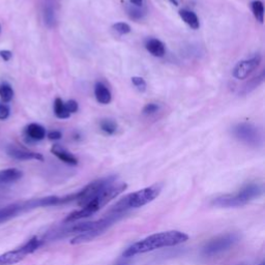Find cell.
<instances>
[{
	"mask_svg": "<svg viewBox=\"0 0 265 265\" xmlns=\"http://www.w3.org/2000/svg\"><path fill=\"white\" fill-rule=\"evenodd\" d=\"M126 11L129 16L134 20H140L143 17L146 15V10L142 8V6H136L133 4H130L126 7Z\"/></svg>",
	"mask_w": 265,
	"mask_h": 265,
	"instance_id": "21",
	"label": "cell"
},
{
	"mask_svg": "<svg viewBox=\"0 0 265 265\" xmlns=\"http://www.w3.org/2000/svg\"><path fill=\"white\" fill-rule=\"evenodd\" d=\"M0 30H1V26H0Z\"/></svg>",
	"mask_w": 265,
	"mask_h": 265,
	"instance_id": "36",
	"label": "cell"
},
{
	"mask_svg": "<svg viewBox=\"0 0 265 265\" xmlns=\"http://www.w3.org/2000/svg\"><path fill=\"white\" fill-rule=\"evenodd\" d=\"M13 56V53L8 50H1L0 51V57H1L4 61H10Z\"/></svg>",
	"mask_w": 265,
	"mask_h": 265,
	"instance_id": "31",
	"label": "cell"
},
{
	"mask_svg": "<svg viewBox=\"0 0 265 265\" xmlns=\"http://www.w3.org/2000/svg\"><path fill=\"white\" fill-rule=\"evenodd\" d=\"M112 28L118 32L119 34H122V36H123V34H127L131 32V26L127 23H124V22H118V23H115Z\"/></svg>",
	"mask_w": 265,
	"mask_h": 265,
	"instance_id": "25",
	"label": "cell"
},
{
	"mask_svg": "<svg viewBox=\"0 0 265 265\" xmlns=\"http://www.w3.org/2000/svg\"><path fill=\"white\" fill-rule=\"evenodd\" d=\"M61 137H62V134H61V132H59V131H52L48 134V138L50 140H53V141L61 139Z\"/></svg>",
	"mask_w": 265,
	"mask_h": 265,
	"instance_id": "30",
	"label": "cell"
},
{
	"mask_svg": "<svg viewBox=\"0 0 265 265\" xmlns=\"http://www.w3.org/2000/svg\"><path fill=\"white\" fill-rule=\"evenodd\" d=\"M130 4H133L136 6H142L143 0H130Z\"/></svg>",
	"mask_w": 265,
	"mask_h": 265,
	"instance_id": "32",
	"label": "cell"
},
{
	"mask_svg": "<svg viewBox=\"0 0 265 265\" xmlns=\"http://www.w3.org/2000/svg\"><path fill=\"white\" fill-rule=\"evenodd\" d=\"M100 126L102 132H105L108 135L115 134L117 130V124L115 122L111 121V119H102L100 123Z\"/></svg>",
	"mask_w": 265,
	"mask_h": 265,
	"instance_id": "23",
	"label": "cell"
},
{
	"mask_svg": "<svg viewBox=\"0 0 265 265\" xmlns=\"http://www.w3.org/2000/svg\"><path fill=\"white\" fill-rule=\"evenodd\" d=\"M14 90L11 85L6 83L0 85V99L3 102H8L13 100Z\"/></svg>",
	"mask_w": 265,
	"mask_h": 265,
	"instance_id": "22",
	"label": "cell"
},
{
	"mask_svg": "<svg viewBox=\"0 0 265 265\" xmlns=\"http://www.w3.org/2000/svg\"><path fill=\"white\" fill-rule=\"evenodd\" d=\"M263 193V187L259 183H249L245 185L236 194H228L217 197L212 200V205L217 207H239L245 205L252 200L259 198Z\"/></svg>",
	"mask_w": 265,
	"mask_h": 265,
	"instance_id": "4",
	"label": "cell"
},
{
	"mask_svg": "<svg viewBox=\"0 0 265 265\" xmlns=\"http://www.w3.org/2000/svg\"><path fill=\"white\" fill-rule=\"evenodd\" d=\"M116 179L117 177L114 175L98 179V181L92 182L85 187H83L81 191L72 194L71 199L72 201H77L79 206L82 207L84 205H86L89 201H91L93 198L97 197L107 185L116 182Z\"/></svg>",
	"mask_w": 265,
	"mask_h": 265,
	"instance_id": "5",
	"label": "cell"
},
{
	"mask_svg": "<svg viewBox=\"0 0 265 265\" xmlns=\"http://www.w3.org/2000/svg\"><path fill=\"white\" fill-rule=\"evenodd\" d=\"M51 152L53 153L55 157H57L59 160H61L63 163L72 165V166H76L78 165V159H77L74 155L70 151L65 150L62 146L58 144H54L52 148H51Z\"/></svg>",
	"mask_w": 265,
	"mask_h": 265,
	"instance_id": "11",
	"label": "cell"
},
{
	"mask_svg": "<svg viewBox=\"0 0 265 265\" xmlns=\"http://www.w3.org/2000/svg\"><path fill=\"white\" fill-rule=\"evenodd\" d=\"M145 48L148 51V52L155 57H163L165 55V45L163 41L157 39H150L146 41L145 44Z\"/></svg>",
	"mask_w": 265,
	"mask_h": 265,
	"instance_id": "15",
	"label": "cell"
},
{
	"mask_svg": "<svg viewBox=\"0 0 265 265\" xmlns=\"http://www.w3.org/2000/svg\"><path fill=\"white\" fill-rule=\"evenodd\" d=\"M187 239H189V236L182 231H177V230L156 233L145 237L142 241L137 242L127 247L123 252L122 256L124 258L134 257L136 255L152 252L162 249V247L174 246L183 244Z\"/></svg>",
	"mask_w": 265,
	"mask_h": 265,
	"instance_id": "1",
	"label": "cell"
},
{
	"mask_svg": "<svg viewBox=\"0 0 265 265\" xmlns=\"http://www.w3.org/2000/svg\"><path fill=\"white\" fill-rule=\"evenodd\" d=\"M126 186L127 185L124 183L116 182L107 185L97 197L89 201L86 205H84L80 209L70 213V215L65 218L64 223H76V222L80 220L86 219L92 215H95L96 212H98L102 207H104L110 201H112L122 193H123Z\"/></svg>",
	"mask_w": 265,
	"mask_h": 265,
	"instance_id": "2",
	"label": "cell"
},
{
	"mask_svg": "<svg viewBox=\"0 0 265 265\" xmlns=\"http://www.w3.org/2000/svg\"><path fill=\"white\" fill-rule=\"evenodd\" d=\"M7 155L15 160L19 161H30V160H36V161H44V157L41 153L29 151L24 148H18L11 146L7 148Z\"/></svg>",
	"mask_w": 265,
	"mask_h": 265,
	"instance_id": "10",
	"label": "cell"
},
{
	"mask_svg": "<svg viewBox=\"0 0 265 265\" xmlns=\"http://www.w3.org/2000/svg\"><path fill=\"white\" fill-rule=\"evenodd\" d=\"M233 135L239 141L250 145V146L258 147L262 143V137L258 127L252 123L243 122L237 124L233 129Z\"/></svg>",
	"mask_w": 265,
	"mask_h": 265,
	"instance_id": "8",
	"label": "cell"
},
{
	"mask_svg": "<svg viewBox=\"0 0 265 265\" xmlns=\"http://www.w3.org/2000/svg\"><path fill=\"white\" fill-rule=\"evenodd\" d=\"M264 79H265L264 72H262L259 76L255 77V78L251 79L249 82H246L243 86V89L241 90V93H242V95H246V93H250L251 91H253L254 89H256L258 86H260V85L263 83Z\"/></svg>",
	"mask_w": 265,
	"mask_h": 265,
	"instance_id": "18",
	"label": "cell"
},
{
	"mask_svg": "<svg viewBox=\"0 0 265 265\" xmlns=\"http://www.w3.org/2000/svg\"><path fill=\"white\" fill-rule=\"evenodd\" d=\"M178 14L179 17L183 19V21L189 25L192 29H198L200 27L198 17L194 12L189 10H181Z\"/></svg>",
	"mask_w": 265,
	"mask_h": 265,
	"instance_id": "17",
	"label": "cell"
},
{
	"mask_svg": "<svg viewBox=\"0 0 265 265\" xmlns=\"http://www.w3.org/2000/svg\"><path fill=\"white\" fill-rule=\"evenodd\" d=\"M64 106L67 110V112L72 114V113H76L77 111L79 110V105H78V102H77L75 100H70V101H67L66 102H64Z\"/></svg>",
	"mask_w": 265,
	"mask_h": 265,
	"instance_id": "27",
	"label": "cell"
},
{
	"mask_svg": "<svg viewBox=\"0 0 265 265\" xmlns=\"http://www.w3.org/2000/svg\"><path fill=\"white\" fill-rule=\"evenodd\" d=\"M22 205L21 203H14L11 205L0 209V223L5 222L7 220H11L12 218L18 216L20 212H22Z\"/></svg>",
	"mask_w": 265,
	"mask_h": 265,
	"instance_id": "14",
	"label": "cell"
},
{
	"mask_svg": "<svg viewBox=\"0 0 265 265\" xmlns=\"http://www.w3.org/2000/svg\"><path fill=\"white\" fill-rule=\"evenodd\" d=\"M252 12L254 14L255 19L259 21L260 23H263L264 21V4L261 0H255L251 4Z\"/></svg>",
	"mask_w": 265,
	"mask_h": 265,
	"instance_id": "20",
	"label": "cell"
},
{
	"mask_svg": "<svg viewBox=\"0 0 265 265\" xmlns=\"http://www.w3.org/2000/svg\"><path fill=\"white\" fill-rule=\"evenodd\" d=\"M160 109V107L157 104H153V102H150V104H147L145 106L142 110V113L144 115H151L153 113L158 112V110Z\"/></svg>",
	"mask_w": 265,
	"mask_h": 265,
	"instance_id": "28",
	"label": "cell"
},
{
	"mask_svg": "<svg viewBox=\"0 0 265 265\" xmlns=\"http://www.w3.org/2000/svg\"><path fill=\"white\" fill-rule=\"evenodd\" d=\"M132 82L134 84V86L138 89L139 91L143 92L146 90V82L141 77H133Z\"/></svg>",
	"mask_w": 265,
	"mask_h": 265,
	"instance_id": "26",
	"label": "cell"
},
{
	"mask_svg": "<svg viewBox=\"0 0 265 265\" xmlns=\"http://www.w3.org/2000/svg\"><path fill=\"white\" fill-rule=\"evenodd\" d=\"M115 265H130V263L129 262H125V261H122V262H118Z\"/></svg>",
	"mask_w": 265,
	"mask_h": 265,
	"instance_id": "33",
	"label": "cell"
},
{
	"mask_svg": "<svg viewBox=\"0 0 265 265\" xmlns=\"http://www.w3.org/2000/svg\"><path fill=\"white\" fill-rule=\"evenodd\" d=\"M169 1H170L171 3H172V4H174L175 6L178 5V1H177V0H169Z\"/></svg>",
	"mask_w": 265,
	"mask_h": 265,
	"instance_id": "34",
	"label": "cell"
},
{
	"mask_svg": "<svg viewBox=\"0 0 265 265\" xmlns=\"http://www.w3.org/2000/svg\"><path fill=\"white\" fill-rule=\"evenodd\" d=\"M25 135L32 141H41L46 137V130L41 124L30 123L25 129Z\"/></svg>",
	"mask_w": 265,
	"mask_h": 265,
	"instance_id": "12",
	"label": "cell"
},
{
	"mask_svg": "<svg viewBox=\"0 0 265 265\" xmlns=\"http://www.w3.org/2000/svg\"><path fill=\"white\" fill-rule=\"evenodd\" d=\"M258 265H264V262H261L260 264H258Z\"/></svg>",
	"mask_w": 265,
	"mask_h": 265,
	"instance_id": "35",
	"label": "cell"
},
{
	"mask_svg": "<svg viewBox=\"0 0 265 265\" xmlns=\"http://www.w3.org/2000/svg\"><path fill=\"white\" fill-rule=\"evenodd\" d=\"M23 176L22 171L16 169V168H10L0 170V183H15Z\"/></svg>",
	"mask_w": 265,
	"mask_h": 265,
	"instance_id": "16",
	"label": "cell"
},
{
	"mask_svg": "<svg viewBox=\"0 0 265 265\" xmlns=\"http://www.w3.org/2000/svg\"><path fill=\"white\" fill-rule=\"evenodd\" d=\"M54 113L56 117L61 119H67L71 116V114L67 112V110L64 106V102L61 98H57L54 102Z\"/></svg>",
	"mask_w": 265,
	"mask_h": 265,
	"instance_id": "19",
	"label": "cell"
},
{
	"mask_svg": "<svg viewBox=\"0 0 265 265\" xmlns=\"http://www.w3.org/2000/svg\"><path fill=\"white\" fill-rule=\"evenodd\" d=\"M95 96L97 101L102 105H108L110 104L111 100H112V96L111 92L108 89L105 84L102 82H98L95 86Z\"/></svg>",
	"mask_w": 265,
	"mask_h": 265,
	"instance_id": "13",
	"label": "cell"
},
{
	"mask_svg": "<svg viewBox=\"0 0 265 265\" xmlns=\"http://www.w3.org/2000/svg\"><path fill=\"white\" fill-rule=\"evenodd\" d=\"M239 239H241V236L237 233H226L219 235L206 243V245L203 246L202 252L208 257L220 255L228 251L230 247L234 246L239 242Z\"/></svg>",
	"mask_w": 265,
	"mask_h": 265,
	"instance_id": "6",
	"label": "cell"
},
{
	"mask_svg": "<svg viewBox=\"0 0 265 265\" xmlns=\"http://www.w3.org/2000/svg\"><path fill=\"white\" fill-rule=\"evenodd\" d=\"M161 191H162V186L160 184H155V185L145 187V189L139 190L137 192L131 193L129 195L124 196L122 199L119 200L116 204H114L112 208H111L109 211L125 215V213L130 209L139 208V207L144 206V205L152 202L160 195Z\"/></svg>",
	"mask_w": 265,
	"mask_h": 265,
	"instance_id": "3",
	"label": "cell"
},
{
	"mask_svg": "<svg viewBox=\"0 0 265 265\" xmlns=\"http://www.w3.org/2000/svg\"><path fill=\"white\" fill-rule=\"evenodd\" d=\"M44 19L45 23L48 27H53L55 24V14L53 7L51 5H48L45 7L44 11Z\"/></svg>",
	"mask_w": 265,
	"mask_h": 265,
	"instance_id": "24",
	"label": "cell"
},
{
	"mask_svg": "<svg viewBox=\"0 0 265 265\" xmlns=\"http://www.w3.org/2000/svg\"><path fill=\"white\" fill-rule=\"evenodd\" d=\"M10 116V108L4 104H0V121H5Z\"/></svg>",
	"mask_w": 265,
	"mask_h": 265,
	"instance_id": "29",
	"label": "cell"
},
{
	"mask_svg": "<svg viewBox=\"0 0 265 265\" xmlns=\"http://www.w3.org/2000/svg\"><path fill=\"white\" fill-rule=\"evenodd\" d=\"M261 56L256 55L250 59L239 61L233 70V77L238 80H244L246 77H249L256 68H257L261 63Z\"/></svg>",
	"mask_w": 265,
	"mask_h": 265,
	"instance_id": "9",
	"label": "cell"
},
{
	"mask_svg": "<svg viewBox=\"0 0 265 265\" xmlns=\"http://www.w3.org/2000/svg\"><path fill=\"white\" fill-rule=\"evenodd\" d=\"M41 244L42 242L37 236L30 238L26 244H24L22 246L18 247V249L0 255V265H15L19 263L26 257L27 255L36 252L41 245Z\"/></svg>",
	"mask_w": 265,
	"mask_h": 265,
	"instance_id": "7",
	"label": "cell"
}]
</instances>
